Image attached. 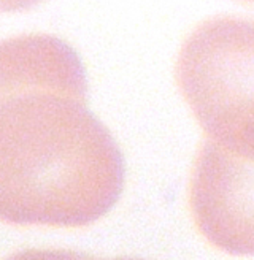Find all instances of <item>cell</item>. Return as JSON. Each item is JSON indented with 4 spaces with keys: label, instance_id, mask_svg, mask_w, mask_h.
<instances>
[{
    "label": "cell",
    "instance_id": "cell-1",
    "mask_svg": "<svg viewBox=\"0 0 254 260\" xmlns=\"http://www.w3.org/2000/svg\"><path fill=\"white\" fill-rule=\"evenodd\" d=\"M0 56V217L92 225L118 203L125 172L118 143L87 110L80 57L45 34L8 38Z\"/></svg>",
    "mask_w": 254,
    "mask_h": 260
},
{
    "label": "cell",
    "instance_id": "cell-2",
    "mask_svg": "<svg viewBox=\"0 0 254 260\" xmlns=\"http://www.w3.org/2000/svg\"><path fill=\"white\" fill-rule=\"evenodd\" d=\"M173 73L203 137L254 152V19L199 22L184 37Z\"/></svg>",
    "mask_w": 254,
    "mask_h": 260
},
{
    "label": "cell",
    "instance_id": "cell-3",
    "mask_svg": "<svg viewBox=\"0 0 254 260\" xmlns=\"http://www.w3.org/2000/svg\"><path fill=\"white\" fill-rule=\"evenodd\" d=\"M187 208L211 248L254 255V152L203 140L190 167Z\"/></svg>",
    "mask_w": 254,
    "mask_h": 260
},
{
    "label": "cell",
    "instance_id": "cell-4",
    "mask_svg": "<svg viewBox=\"0 0 254 260\" xmlns=\"http://www.w3.org/2000/svg\"><path fill=\"white\" fill-rule=\"evenodd\" d=\"M42 2L43 0H2V8L4 11H22Z\"/></svg>",
    "mask_w": 254,
    "mask_h": 260
},
{
    "label": "cell",
    "instance_id": "cell-5",
    "mask_svg": "<svg viewBox=\"0 0 254 260\" xmlns=\"http://www.w3.org/2000/svg\"><path fill=\"white\" fill-rule=\"evenodd\" d=\"M240 2H245V4H251V5H254V0H240Z\"/></svg>",
    "mask_w": 254,
    "mask_h": 260
}]
</instances>
